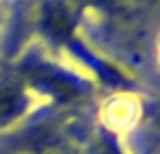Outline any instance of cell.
Wrapping results in <instances>:
<instances>
[{
    "label": "cell",
    "instance_id": "6da1fadb",
    "mask_svg": "<svg viewBox=\"0 0 160 154\" xmlns=\"http://www.w3.org/2000/svg\"><path fill=\"white\" fill-rule=\"evenodd\" d=\"M22 73L27 75V79L42 88L48 97H53L55 101H72V99H79L88 93V86L83 82H79L75 75H70L68 71L59 68V66H53L51 62L38 57V55H31L24 60L22 64Z\"/></svg>",
    "mask_w": 160,
    "mask_h": 154
},
{
    "label": "cell",
    "instance_id": "7a4b0ae2",
    "mask_svg": "<svg viewBox=\"0 0 160 154\" xmlns=\"http://www.w3.org/2000/svg\"><path fill=\"white\" fill-rule=\"evenodd\" d=\"M27 93L18 82H0V125L18 119L27 110Z\"/></svg>",
    "mask_w": 160,
    "mask_h": 154
},
{
    "label": "cell",
    "instance_id": "3957f363",
    "mask_svg": "<svg viewBox=\"0 0 160 154\" xmlns=\"http://www.w3.org/2000/svg\"><path fill=\"white\" fill-rule=\"evenodd\" d=\"M68 5H77V7H101L110 0H66Z\"/></svg>",
    "mask_w": 160,
    "mask_h": 154
}]
</instances>
